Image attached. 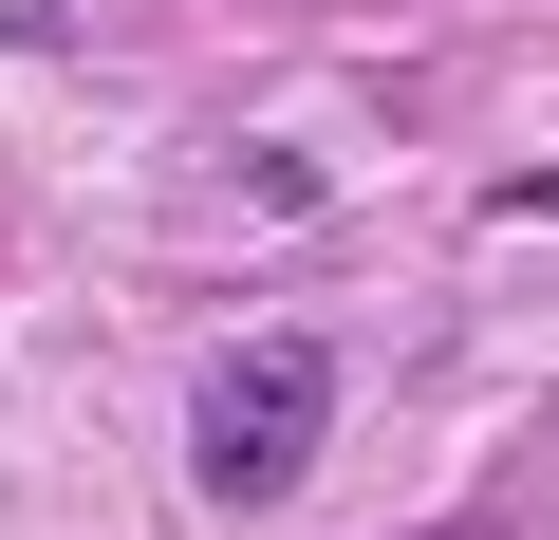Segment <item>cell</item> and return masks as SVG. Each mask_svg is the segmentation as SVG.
I'll list each match as a JSON object with an SVG mask.
<instances>
[{
	"label": "cell",
	"instance_id": "1",
	"mask_svg": "<svg viewBox=\"0 0 559 540\" xmlns=\"http://www.w3.org/2000/svg\"><path fill=\"white\" fill-rule=\"evenodd\" d=\"M318 429H336V336H224L205 392H187V484L224 521H261L280 484L318 466Z\"/></svg>",
	"mask_w": 559,
	"mask_h": 540
}]
</instances>
